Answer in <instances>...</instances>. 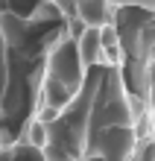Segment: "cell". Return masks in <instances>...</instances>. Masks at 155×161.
I'll return each mask as SVG.
<instances>
[{"mask_svg": "<svg viewBox=\"0 0 155 161\" xmlns=\"http://www.w3.org/2000/svg\"><path fill=\"white\" fill-rule=\"evenodd\" d=\"M132 97L120 64L88 68L85 85L67 106L47 120V161H97L100 141L111 126H135Z\"/></svg>", "mask_w": 155, "mask_h": 161, "instance_id": "cell-2", "label": "cell"}, {"mask_svg": "<svg viewBox=\"0 0 155 161\" xmlns=\"http://www.w3.org/2000/svg\"><path fill=\"white\" fill-rule=\"evenodd\" d=\"M88 68H85L79 47H76V35H64V38L53 47L50 59H47V70H44V82H41V117L44 123L53 120L59 111L70 103L79 88L85 85Z\"/></svg>", "mask_w": 155, "mask_h": 161, "instance_id": "cell-4", "label": "cell"}, {"mask_svg": "<svg viewBox=\"0 0 155 161\" xmlns=\"http://www.w3.org/2000/svg\"><path fill=\"white\" fill-rule=\"evenodd\" d=\"M76 47H79V56L85 62V68H97V64H108L100 44V26H85V30L76 35Z\"/></svg>", "mask_w": 155, "mask_h": 161, "instance_id": "cell-6", "label": "cell"}, {"mask_svg": "<svg viewBox=\"0 0 155 161\" xmlns=\"http://www.w3.org/2000/svg\"><path fill=\"white\" fill-rule=\"evenodd\" d=\"M70 32L79 35L56 0H0V153L41 114L47 59Z\"/></svg>", "mask_w": 155, "mask_h": 161, "instance_id": "cell-1", "label": "cell"}, {"mask_svg": "<svg viewBox=\"0 0 155 161\" xmlns=\"http://www.w3.org/2000/svg\"><path fill=\"white\" fill-rule=\"evenodd\" d=\"M97 161H100V158H97Z\"/></svg>", "mask_w": 155, "mask_h": 161, "instance_id": "cell-8", "label": "cell"}, {"mask_svg": "<svg viewBox=\"0 0 155 161\" xmlns=\"http://www.w3.org/2000/svg\"><path fill=\"white\" fill-rule=\"evenodd\" d=\"M114 0H73V24L76 26H105L114 21Z\"/></svg>", "mask_w": 155, "mask_h": 161, "instance_id": "cell-5", "label": "cell"}, {"mask_svg": "<svg viewBox=\"0 0 155 161\" xmlns=\"http://www.w3.org/2000/svg\"><path fill=\"white\" fill-rule=\"evenodd\" d=\"M0 161H47V155H44V149L21 141V144L6 147L3 153H0Z\"/></svg>", "mask_w": 155, "mask_h": 161, "instance_id": "cell-7", "label": "cell"}, {"mask_svg": "<svg viewBox=\"0 0 155 161\" xmlns=\"http://www.w3.org/2000/svg\"><path fill=\"white\" fill-rule=\"evenodd\" d=\"M114 30L120 35L123 50V79L132 97L135 114H143L149 94V70L155 62V9L147 6H117L114 12Z\"/></svg>", "mask_w": 155, "mask_h": 161, "instance_id": "cell-3", "label": "cell"}]
</instances>
